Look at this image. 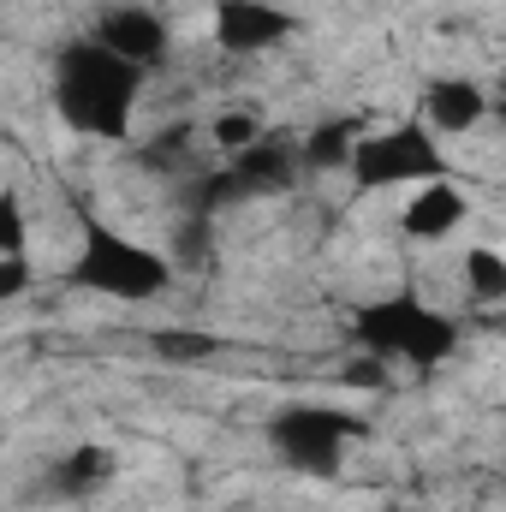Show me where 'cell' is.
<instances>
[{"label": "cell", "instance_id": "1", "mask_svg": "<svg viewBox=\"0 0 506 512\" xmlns=\"http://www.w3.org/2000/svg\"><path fill=\"white\" fill-rule=\"evenodd\" d=\"M143 84H149V72H137L131 60L102 48L96 36L66 42L48 66V96H54L60 126L78 131V137H96V143H131Z\"/></svg>", "mask_w": 506, "mask_h": 512}, {"label": "cell", "instance_id": "2", "mask_svg": "<svg viewBox=\"0 0 506 512\" xmlns=\"http://www.w3.org/2000/svg\"><path fill=\"white\" fill-rule=\"evenodd\" d=\"M66 286L114 298V304H155V298H167L179 286V268H173V256L155 251L149 239H137L126 227L90 221L78 233L72 256H66Z\"/></svg>", "mask_w": 506, "mask_h": 512}, {"label": "cell", "instance_id": "3", "mask_svg": "<svg viewBox=\"0 0 506 512\" xmlns=\"http://www.w3.org/2000/svg\"><path fill=\"white\" fill-rule=\"evenodd\" d=\"M352 340H358V352H376L387 364L429 370V364L453 358L459 322L441 304H429L423 292H387V298H370L352 310Z\"/></svg>", "mask_w": 506, "mask_h": 512}, {"label": "cell", "instance_id": "4", "mask_svg": "<svg viewBox=\"0 0 506 512\" xmlns=\"http://www.w3.org/2000/svg\"><path fill=\"white\" fill-rule=\"evenodd\" d=\"M447 173V143L429 126H417L411 114L387 120V126H370L358 155H352V191L358 197H381V191H411V185H429Z\"/></svg>", "mask_w": 506, "mask_h": 512}, {"label": "cell", "instance_id": "5", "mask_svg": "<svg viewBox=\"0 0 506 512\" xmlns=\"http://www.w3.org/2000/svg\"><path fill=\"white\" fill-rule=\"evenodd\" d=\"M274 447L292 471H310V477H334L346 447L364 435V417L346 411V405H316V399H298L274 417Z\"/></svg>", "mask_w": 506, "mask_h": 512}, {"label": "cell", "instance_id": "6", "mask_svg": "<svg viewBox=\"0 0 506 512\" xmlns=\"http://www.w3.org/2000/svg\"><path fill=\"white\" fill-rule=\"evenodd\" d=\"M411 120L429 126L441 143H459V137H471V131H483L495 120V90L483 78H471V72H435L417 90Z\"/></svg>", "mask_w": 506, "mask_h": 512}, {"label": "cell", "instance_id": "7", "mask_svg": "<svg viewBox=\"0 0 506 512\" xmlns=\"http://www.w3.org/2000/svg\"><path fill=\"white\" fill-rule=\"evenodd\" d=\"M465 221H471V191H465L453 173H441V179H429V185H411L405 203L393 209V233H399L405 245H417V251H435V245L459 239Z\"/></svg>", "mask_w": 506, "mask_h": 512}, {"label": "cell", "instance_id": "8", "mask_svg": "<svg viewBox=\"0 0 506 512\" xmlns=\"http://www.w3.org/2000/svg\"><path fill=\"white\" fill-rule=\"evenodd\" d=\"M292 36V12L280 0H215L209 6V42L221 60H262Z\"/></svg>", "mask_w": 506, "mask_h": 512}, {"label": "cell", "instance_id": "9", "mask_svg": "<svg viewBox=\"0 0 506 512\" xmlns=\"http://www.w3.org/2000/svg\"><path fill=\"white\" fill-rule=\"evenodd\" d=\"M102 48H114L120 60H131L137 72H161L167 66V54H173V30H167V18H161V6H149V0H114V6H102V18H96V30H90Z\"/></svg>", "mask_w": 506, "mask_h": 512}, {"label": "cell", "instance_id": "10", "mask_svg": "<svg viewBox=\"0 0 506 512\" xmlns=\"http://www.w3.org/2000/svg\"><path fill=\"white\" fill-rule=\"evenodd\" d=\"M364 131H370V120H358V114H328V120H316V126L298 137L304 173H310V179H322V173H352V155H358Z\"/></svg>", "mask_w": 506, "mask_h": 512}, {"label": "cell", "instance_id": "11", "mask_svg": "<svg viewBox=\"0 0 506 512\" xmlns=\"http://www.w3.org/2000/svg\"><path fill=\"white\" fill-rule=\"evenodd\" d=\"M459 268V304L471 310H489V304H506V251L501 245H465L453 256Z\"/></svg>", "mask_w": 506, "mask_h": 512}, {"label": "cell", "instance_id": "12", "mask_svg": "<svg viewBox=\"0 0 506 512\" xmlns=\"http://www.w3.org/2000/svg\"><path fill=\"white\" fill-rule=\"evenodd\" d=\"M262 137H268V120H262V108H251V102H227V108H215V114L203 120V143L215 149V161L251 155Z\"/></svg>", "mask_w": 506, "mask_h": 512}, {"label": "cell", "instance_id": "13", "mask_svg": "<svg viewBox=\"0 0 506 512\" xmlns=\"http://www.w3.org/2000/svg\"><path fill=\"white\" fill-rule=\"evenodd\" d=\"M48 477H54V489H60L66 501H84V495H96V489L114 477V453L96 447V441H84V447L60 453V459L48 465Z\"/></svg>", "mask_w": 506, "mask_h": 512}, {"label": "cell", "instance_id": "14", "mask_svg": "<svg viewBox=\"0 0 506 512\" xmlns=\"http://www.w3.org/2000/svg\"><path fill=\"white\" fill-rule=\"evenodd\" d=\"M495 126H506V72H501V90H495Z\"/></svg>", "mask_w": 506, "mask_h": 512}]
</instances>
